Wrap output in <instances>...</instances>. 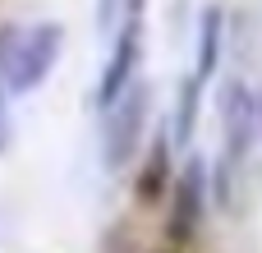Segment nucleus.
<instances>
[{
	"instance_id": "9",
	"label": "nucleus",
	"mask_w": 262,
	"mask_h": 253,
	"mask_svg": "<svg viewBox=\"0 0 262 253\" xmlns=\"http://www.w3.org/2000/svg\"><path fill=\"white\" fill-rule=\"evenodd\" d=\"M5 92H9V88H5V78H0V152L9 147V111H5Z\"/></svg>"
},
{
	"instance_id": "8",
	"label": "nucleus",
	"mask_w": 262,
	"mask_h": 253,
	"mask_svg": "<svg viewBox=\"0 0 262 253\" xmlns=\"http://www.w3.org/2000/svg\"><path fill=\"white\" fill-rule=\"evenodd\" d=\"M198 97H203V78H198V74H189V78L180 83V106H175V138H180V143H189V138H193Z\"/></svg>"
},
{
	"instance_id": "5",
	"label": "nucleus",
	"mask_w": 262,
	"mask_h": 253,
	"mask_svg": "<svg viewBox=\"0 0 262 253\" xmlns=\"http://www.w3.org/2000/svg\"><path fill=\"white\" fill-rule=\"evenodd\" d=\"M221 120H226V157L239 161L244 147L253 143V97L244 83H226V101H221Z\"/></svg>"
},
{
	"instance_id": "2",
	"label": "nucleus",
	"mask_w": 262,
	"mask_h": 253,
	"mask_svg": "<svg viewBox=\"0 0 262 253\" xmlns=\"http://www.w3.org/2000/svg\"><path fill=\"white\" fill-rule=\"evenodd\" d=\"M152 111V88L147 83H129L111 106H106V138H101V157L111 171L129 166V157L143 143V124Z\"/></svg>"
},
{
	"instance_id": "6",
	"label": "nucleus",
	"mask_w": 262,
	"mask_h": 253,
	"mask_svg": "<svg viewBox=\"0 0 262 253\" xmlns=\"http://www.w3.org/2000/svg\"><path fill=\"white\" fill-rule=\"evenodd\" d=\"M170 138L161 134L157 143H152V152H147V166H143V175L134 180V194H138V203H157L161 198V189L170 184Z\"/></svg>"
},
{
	"instance_id": "1",
	"label": "nucleus",
	"mask_w": 262,
	"mask_h": 253,
	"mask_svg": "<svg viewBox=\"0 0 262 253\" xmlns=\"http://www.w3.org/2000/svg\"><path fill=\"white\" fill-rule=\"evenodd\" d=\"M64 46V28L60 23H37V28H18L5 23L0 28V78L9 92H32L46 83L55 55Z\"/></svg>"
},
{
	"instance_id": "7",
	"label": "nucleus",
	"mask_w": 262,
	"mask_h": 253,
	"mask_svg": "<svg viewBox=\"0 0 262 253\" xmlns=\"http://www.w3.org/2000/svg\"><path fill=\"white\" fill-rule=\"evenodd\" d=\"M221 9L216 5H207L203 9V28H198V65H193V74L207 83L212 74H216V60H221Z\"/></svg>"
},
{
	"instance_id": "3",
	"label": "nucleus",
	"mask_w": 262,
	"mask_h": 253,
	"mask_svg": "<svg viewBox=\"0 0 262 253\" xmlns=\"http://www.w3.org/2000/svg\"><path fill=\"white\" fill-rule=\"evenodd\" d=\"M143 18H147L143 0H129L124 14H120V23H115V51H111V65H106V74H101V83H97L101 111L134 83V69L143 65Z\"/></svg>"
},
{
	"instance_id": "10",
	"label": "nucleus",
	"mask_w": 262,
	"mask_h": 253,
	"mask_svg": "<svg viewBox=\"0 0 262 253\" xmlns=\"http://www.w3.org/2000/svg\"><path fill=\"white\" fill-rule=\"evenodd\" d=\"M115 5H120V0H101V9H97V23H101V32L115 23Z\"/></svg>"
},
{
	"instance_id": "4",
	"label": "nucleus",
	"mask_w": 262,
	"mask_h": 253,
	"mask_svg": "<svg viewBox=\"0 0 262 253\" xmlns=\"http://www.w3.org/2000/svg\"><path fill=\"white\" fill-rule=\"evenodd\" d=\"M203 212H207V166L203 157H189L184 171L175 175V198H170V221H166V235L189 244L203 226Z\"/></svg>"
}]
</instances>
